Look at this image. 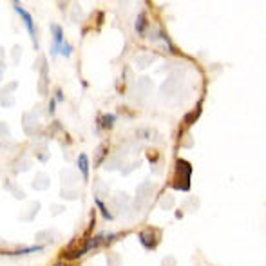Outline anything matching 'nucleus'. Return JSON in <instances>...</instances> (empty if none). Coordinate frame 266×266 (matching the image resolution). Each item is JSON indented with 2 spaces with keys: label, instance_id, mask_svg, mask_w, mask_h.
<instances>
[{
  "label": "nucleus",
  "instance_id": "1",
  "mask_svg": "<svg viewBox=\"0 0 266 266\" xmlns=\"http://www.w3.org/2000/svg\"><path fill=\"white\" fill-rule=\"evenodd\" d=\"M102 239H103V235H98V237H93V239H89V241H83L78 248H71V250H67V252L63 254V257H65V259H78V257H82L83 254H87L93 246L100 245Z\"/></svg>",
  "mask_w": 266,
  "mask_h": 266
},
{
  "label": "nucleus",
  "instance_id": "2",
  "mask_svg": "<svg viewBox=\"0 0 266 266\" xmlns=\"http://www.w3.org/2000/svg\"><path fill=\"white\" fill-rule=\"evenodd\" d=\"M51 31H53V35H55V43H53V47H51V53H53V55H56V53H63V56L71 55L73 47L65 43L62 29H60L58 25H53V27H51Z\"/></svg>",
  "mask_w": 266,
  "mask_h": 266
},
{
  "label": "nucleus",
  "instance_id": "3",
  "mask_svg": "<svg viewBox=\"0 0 266 266\" xmlns=\"http://www.w3.org/2000/svg\"><path fill=\"white\" fill-rule=\"evenodd\" d=\"M188 180H190V165L186 161L180 160L178 161V178L174 180V185H176V188L186 190L188 188Z\"/></svg>",
  "mask_w": 266,
  "mask_h": 266
},
{
  "label": "nucleus",
  "instance_id": "4",
  "mask_svg": "<svg viewBox=\"0 0 266 266\" xmlns=\"http://www.w3.org/2000/svg\"><path fill=\"white\" fill-rule=\"evenodd\" d=\"M15 9H17V13H19L20 17H22L25 27H27V31H29V35H31V38H33V43L37 45V29H35V24H33L31 15L25 11V9H22V7H20L19 4H15Z\"/></svg>",
  "mask_w": 266,
  "mask_h": 266
},
{
  "label": "nucleus",
  "instance_id": "5",
  "mask_svg": "<svg viewBox=\"0 0 266 266\" xmlns=\"http://www.w3.org/2000/svg\"><path fill=\"white\" fill-rule=\"evenodd\" d=\"M140 239H142V243L147 248H154L156 246V237H152V232H150V230L142 232V234H140Z\"/></svg>",
  "mask_w": 266,
  "mask_h": 266
},
{
  "label": "nucleus",
  "instance_id": "6",
  "mask_svg": "<svg viewBox=\"0 0 266 266\" xmlns=\"http://www.w3.org/2000/svg\"><path fill=\"white\" fill-rule=\"evenodd\" d=\"M78 167H80L82 174H83V178H89V161H87V156L82 154L80 158H78Z\"/></svg>",
  "mask_w": 266,
  "mask_h": 266
},
{
  "label": "nucleus",
  "instance_id": "7",
  "mask_svg": "<svg viewBox=\"0 0 266 266\" xmlns=\"http://www.w3.org/2000/svg\"><path fill=\"white\" fill-rule=\"evenodd\" d=\"M136 31L138 33H145V15H140V17H138Z\"/></svg>",
  "mask_w": 266,
  "mask_h": 266
},
{
  "label": "nucleus",
  "instance_id": "8",
  "mask_svg": "<svg viewBox=\"0 0 266 266\" xmlns=\"http://www.w3.org/2000/svg\"><path fill=\"white\" fill-rule=\"evenodd\" d=\"M102 122H103V129H109V123H112V122H114V116H105L103 120H102Z\"/></svg>",
  "mask_w": 266,
  "mask_h": 266
},
{
  "label": "nucleus",
  "instance_id": "9",
  "mask_svg": "<svg viewBox=\"0 0 266 266\" xmlns=\"http://www.w3.org/2000/svg\"><path fill=\"white\" fill-rule=\"evenodd\" d=\"M196 116H199V111H194V114H192V116L186 118V123H192V122L196 120Z\"/></svg>",
  "mask_w": 266,
  "mask_h": 266
},
{
  "label": "nucleus",
  "instance_id": "10",
  "mask_svg": "<svg viewBox=\"0 0 266 266\" xmlns=\"http://www.w3.org/2000/svg\"><path fill=\"white\" fill-rule=\"evenodd\" d=\"M53 266H67L65 263H56V265H53Z\"/></svg>",
  "mask_w": 266,
  "mask_h": 266
}]
</instances>
